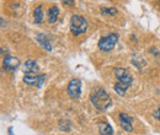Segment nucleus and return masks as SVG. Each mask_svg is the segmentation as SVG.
<instances>
[{"label":"nucleus","instance_id":"f257e3e1","mask_svg":"<svg viewBox=\"0 0 160 135\" xmlns=\"http://www.w3.org/2000/svg\"><path fill=\"white\" fill-rule=\"evenodd\" d=\"M90 101L91 103L94 104L95 108H98L99 111H106L107 108H110L112 106V99L111 97L108 96V94L101 89V87H98L95 89L91 95H90Z\"/></svg>","mask_w":160,"mask_h":135},{"label":"nucleus","instance_id":"f03ea898","mask_svg":"<svg viewBox=\"0 0 160 135\" xmlns=\"http://www.w3.org/2000/svg\"><path fill=\"white\" fill-rule=\"evenodd\" d=\"M88 30V22L80 15H73L70 19V31L74 36L85 33Z\"/></svg>","mask_w":160,"mask_h":135},{"label":"nucleus","instance_id":"7ed1b4c3","mask_svg":"<svg viewBox=\"0 0 160 135\" xmlns=\"http://www.w3.org/2000/svg\"><path fill=\"white\" fill-rule=\"evenodd\" d=\"M117 41H118V35L117 33H110V35L102 37L99 41L98 47L102 52H110V51H112L116 47Z\"/></svg>","mask_w":160,"mask_h":135},{"label":"nucleus","instance_id":"20e7f679","mask_svg":"<svg viewBox=\"0 0 160 135\" xmlns=\"http://www.w3.org/2000/svg\"><path fill=\"white\" fill-rule=\"evenodd\" d=\"M115 76L117 79V81L121 84H124L127 86H131L133 82V77L129 74V71L124 68H116L115 69Z\"/></svg>","mask_w":160,"mask_h":135},{"label":"nucleus","instance_id":"39448f33","mask_svg":"<svg viewBox=\"0 0 160 135\" xmlns=\"http://www.w3.org/2000/svg\"><path fill=\"white\" fill-rule=\"evenodd\" d=\"M67 92L70 98H79L81 94V81L79 79H72L68 84Z\"/></svg>","mask_w":160,"mask_h":135},{"label":"nucleus","instance_id":"423d86ee","mask_svg":"<svg viewBox=\"0 0 160 135\" xmlns=\"http://www.w3.org/2000/svg\"><path fill=\"white\" fill-rule=\"evenodd\" d=\"M44 80H46V75H43V74H41V75H36V74L35 75H25L23 76L25 84H27L30 86H36L38 89L42 87Z\"/></svg>","mask_w":160,"mask_h":135},{"label":"nucleus","instance_id":"0eeeda50","mask_svg":"<svg viewBox=\"0 0 160 135\" xmlns=\"http://www.w3.org/2000/svg\"><path fill=\"white\" fill-rule=\"evenodd\" d=\"M2 66H4V69H8V70H16L20 66V59L16 57L6 55L2 61Z\"/></svg>","mask_w":160,"mask_h":135},{"label":"nucleus","instance_id":"6e6552de","mask_svg":"<svg viewBox=\"0 0 160 135\" xmlns=\"http://www.w3.org/2000/svg\"><path fill=\"white\" fill-rule=\"evenodd\" d=\"M38 70L40 66L35 59H28L23 65V73L26 75H35L36 73H38Z\"/></svg>","mask_w":160,"mask_h":135},{"label":"nucleus","instance_id":"1a4fd4ad","mask_svg":"<svg viewBox=\"0 0 160 135\" xmlns=\"http://www.w3.org/2000/svg\"><path fill=\"white\" fill-rule=\"evenodd\" d=\"M120 122L121 127L123 128L124 132L131 133L133 130V125H132V118L128 116L127 113H120Z\"/></svg>","mask_w":160,"mask_h":135},{"label":"nucleus","instance_id":"9d476101","mask_svg":"<svg viewBox=\"0 0 160 135\" xmlns=\"http://www.w3.org/2000/svg\"><path fill=\"white\" fill-rule=\"evenodd\" d=\"M58 17H59V9L57 6L49 7V10H48V22L54 23V22H57Z\"/></svg>","mask_w":160,"mask_h":135},{"label":"nucleus","instance_id":"9b49d317","mask_svg":"<svg viewBox=\"0 0 160 135\" xmlns=\"http://www.w3.org/2000/svg\"><path fill=\"white\" fill-rule=\"evenodd\" d=\"M37 41H38V43H40L41 46L46 49V51H48V52H51L52 51V44H51V42H49V39L47 38L44 35H37Z\"/></svg>","mask_w":160,"mask_h":135},{"label":"nucleus","instance_id":"f8f14e48","mask_svg":"<svg viewBox=\"0 0 160 135\" xmlns=\"http://www.w3.org/2000/svg\"><path fill=\"white\" fill-rule=\"evenodd\" d=\"M99 133L100 135H113V129L108 123H100L99 124Z\"/></svg>","mask_w":160,"mask_h":135},{"label":"nucleus","instance_id":"ddd939ff","mask_svg":"<svg viewBox=\"0 0 160 135\" xmlns=\"http://www.w3.org/2000/svg\"><path fill=\"white\" fill-rule=\"evenodd\" d=\"M43 6L42 5H38L37 7H35V11H33V17H35V22L36 23H41L43 21Z\"/></svg>","mask_w":160,"mask_h":135},{"label":"nucleus","instance_id":"4468645a","mask_svg":"<svg viewBox=\"0 0 160 135\" xmlns=\"http://www.w3.org/2000/svg\"><path fill=\"white\" fill-rule=\"evenodd\" d=\"M113 89H115V91H116L120 96H124L126 92H127V90L129 89V86H127V85H124V84H121V82L117 81V82L115 84V87H113Z\"/></svg>","mask_w":160,"mask_h":135},{"label":"nucleus","instance_id":"2eb2a0df","mask_svg":"<svg viewBox=\"0 0 160 135\" xmlns=\"http://www.w3.org/2000/svg\"><path fill=\"white\" fill-rule=\"evenodd\" d=\"M103 15H116L117 14V10L115 9V7H107V9H102V11H101Z\"/></svg>","mask_w":160,"mask_h":135},{"label":"nucleus","instance_id":"dca6fc26","mask_svg":"<svg viewBox=\"0 0 160 135\" xmlns=\"http://www.w3.org/2000/svg\"><path fill=\"white\" fill-rule=\"evenodd\" d=\"M153 116H154V118H157V119H158V120L160 122V107H158V108L154 111Z\"/></svg>","mask_w":160,"mask_h":135},{"label":"nucleus","instance_id":"f3484780","mask_svg":"<svg viewBox=\"0 0 160 135\" xmlns=\"http://www.w3.org/2000/svg\"><path fill=\"white\" fill-rule=\"evenodd\" d=\"M63 4L67 6H73L74 5V0H63Z\"/></svg>","mask_w":160,"mask_h":135}]
</instances>
